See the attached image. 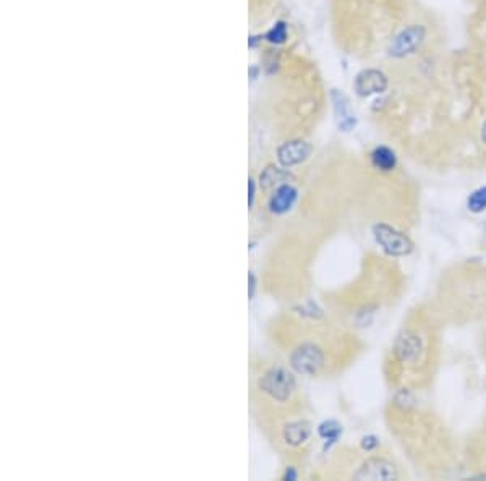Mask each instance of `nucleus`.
Returning a JSON list of instances; mask_svg holds the SVG:
<instances>
[{"label":"nucleus","instance_id":"nucleus-13","mask_svg":"<svg viewBox=\"0 0 486 481\" xmlns=\"http://www.w3.org/2000/svg\"><path fill=\"white\" fill-rule=\"evenodd\" d=\"M397 354L401 355L402 360L415 358L418 355V342L415 337H402L397 344Z\"/></svg>","mask_w":486,"mask_h":481},{"label":"nucleus","instance_id":"nucleus-8","mask_svg":"<svg viewBox=\"0 0 486 481\" xmlns=\"http://www.w3.org/2000/svg\"><path fill=\"white\" fill-rule=\"evenodd\" d=\"M297 200V190L292 185H279L270 200V209L274 214H284L292 208Z\"/></svg>","mask_w":486,"mask_h":481},{"label":"nucleus","instance_id":"nucleus-17","mask_svg":"<svg viewBox=\"0 0 486 481\" xmlns=\"http://www.w3.org/2000/svg\"><path fill=\"white\" fill-rule=\"evenodd\" d=\"M248 204L253 206V201H255V180L250 179V182H248Z\"/></svg>","mask_w":486,"mask_h":481},{"label":"nucleus","instance_id":"nucleus-19","mask_svg":"<svg viewBox=\"0 0 486 481\" xmlns=\"http://www.w3.org/2000/svg\"><path fill=\"white\" fill-rule=\"evenodd\" d=\"M376 439L375 438H365L363 439V449H373L376 446Z\"/></svg>","mask_w":486,"mask_h":481},{"label":"nucleus","instance_id":"nucleus-6","mask_svg":"<svg viewBox=\"0 0 486 481\" xmlns=\"http://www.w3.org/2000/svg\"><path fill=\"white\" fill-rule=\"evenodd\" d=\"M312 151V144L297 139V141L284 143L282 146L277 149V159L284 167H292V165H297L303 162V160H307Z\"/></svg>","mask_w":486,"mask_h":481},{"label":"nucleus","instance_id":"nucleus-14","mask_svg":"<svg viewBox=\"0 0 486 481\" xmlns=\"http://www.w3.org/2000/svg\"><path fill=\"white\" fill-rule=\"evenodd\" d=\"M468 208L473 213H482L486 209V187L473 191L468 198Z\"/></svg>","mask_w":486,"mask_h":481},{"label":"nucleus","instance_id":"nucleus-3","mask_svg":"<svg viewBox=\"0 0 486 481\" xmlns=\"http://www.w3.org/2000/svg\"><path fill=\"white\" fill-rule=\"evenodd\" d=\"M375 237L376 242L384 248V251L392 256H404L412 251V242L404 234L386 224L375 227Z\"/></svg>","mask_w":486,"mask_h":481},{"label":"nucleus","instance_id":"nucleus-9","mask_svg":"<svg viewBox=\"0 0 486 481\" xmlns=\"http://www.w3.org/2000/svg\"><path fill=\"white\" fill-rule=\"evenodd\" d=\"M333 101H334V109L335 113H338L339 118V127L344 128V130H349L355 125V118L350 113V106L347 97H345L342 92L333 91Z\"/></svg>","mask_w":486,"mask_h":481},{"label":"nucleus","instance_id":"nucleus-11","mask_svg":"<svg viewBox=\"0 0 486 481\" xmlns=\"http://www.w3.org/2000/svg\"><path fill=\"white\" fill-rule=\"evenodd\" d=\"M310 434H312V428H310L307 421L291 423V425H287L286 429H284V439L291 446H298V444L305 442L310 438Z\"/></svg>","mask_w":486,"mask_h":481},{"label":"nucleus","instance_id":"nucleus-4","mask_svg":"<svg viewBox=\"0 0 486 481\" xmlns=\"http://www.w3.org/2000/svg\"><path fill=\"white\" fill-rule=\"evenodd\" d=\"M293 370L302 375H314L324 363V355L313 344H305L292 354Z\"/></svg>","mask_w":486,"mask_h":481},{"label":"nucleus","instance_id":"nucleus-2","mask_svg":"<svg viewBox=\"0 0 486 481\" xmlns=\"http://www.w3.org/2000/svg\"><path fill=\"white\" fill-rule=\"evenodd\" d=\"M261 391L277 402H286L291 399L296 389V379L289 371L282 368H271L266 371L260 379Z\"/></svg>","mask_w":486,"mask_h":481},{"label":"nucleus","instance_id":"nucleus-1","mask_svg":"<svg viewBox=\"0 0 486 481\" xmlns=\"http://www.w3.org/2000/svg\"><path fill=\"white\" fill-rule=\"evenodd\" d=\"M430 27L423 22H410L402 27L389 39L387 44V55L394 60L410 59L418 54L425 53V46L430 41Z\"/></svg>","mask_w":486,"mask_h":481},{"label":"nucleus","instance_id":"nucleus-7","mask_svg":"<svg viewBox=\"0 0 486 481\" xmlns=\"http://www.w3.org/2000/svg\"><path fill=\"white\" fill-rule=\"evenodd\" d=\"M396 477V470L389 462L381 459H371L366 462L360 472L356 473V478L366 480H391Z\"/></svg>","mask_w":486,"mask_h":481},{"label":"nucleus","instance_id":"nucleus-21","mask_svg":"<svg viewBox=\"0 0 486 481\" xmlns=\"http://www.w3.org/2000/svg\"><path fill=\"white\" fill-rule=\"evenodd\" d=\"M482 139H483V143L486 144V120H485L483 127H482Z\"/></svg>","mask_w":486,"mask_h":481},{"label":"nucleus","instance_id":"nucleus-18","mask_svg":"<svg viewBox=\"0 0 486 481\" xmlns=\"http://www.w3.org/2000/svg\"><path fill=\"white\" fill-rule=\"evenodd\" d=\"M248 281H250V288H248V293H250V298L255 295V287H256V282H255V274H251L250 272V276H248Z\"/></svg>","mask_w":486,"mask_h":481},{"label":"nucleus","instance_id":"nucleus-5","mask_svg":"<svg viewBox=\"0 0 486 481\" xmlns=\"http://www.w3.org/2000/svg\"><path fill=\"white\" fill-rule=\"evenodd\" d=\"M389 86V80L381 70L366 69L360 71L355 78V91L361 97H368L371 95H381Z\"/></svg>","mask_w":486,"mask_h":481},{"label":"nucleus","instance_id":"nucleus-10","mask_svg":"<svg viewBox=\"0 0 486 481\" xmlns=\"http://www.w3.org/2000/svg\"><path fill=\"white\" fill-rule=\"evenodd\" d=\"M370 158H371V164H373V167L382 170V172H389V170L394 169L397 164V158L394 151L387 146L375 148Z\"/></svg>","mask_w":486,"mask_h":481},{"label":"nucleus","instance_id":"nucleus-12","mask_svg":"<svg viewBox=\"0 0 486 481\" xmlns=\"http://www.w3.org/2000/svg\"><path fill=\"white\" fill-rule=\"evenodd\" d=\"M289 172H286L284 169H277V167H268L261 172L260 175V182H261V188L263 190H270L272 187H276V185H284V182H287Z\"/></svg>","mask_w":486,"mask_h":481},{"label":"nucleus","instance_id":"nucleus-16","mask_svg":"<svg viewBox=\"0 0 486 481\" xmlns=\"http://www.w3.org/2000/svg\"><path fill=\"white\" fill-rule=\"evenodd\" d=\"M340 434V426L335 421H324L321 426H319V436L329 442H335V439L339 438Z\"/></svg>","mask_w":486,"mask_h":481},{"label":"nucleus","instance_id":"nucleus-20","mask_svg":"<svg viewBox=\"0 0 486 481\" xmlns=\"http://www.w3.org/2000/svg\"><path fill=\"white\" fill-rule=\"evenodd\" d=\"M297 478V472L292 467H289L286 470V473H284V480H296Z\"/></svg>","mask_w":486,"mask_h":481},{"label":"nucleus","instance_id":"nucleus-15","mask_svg":"<svg viewBox=\"0 0 486 481\" xmlns=\"http://www.w3.org/2000/svg\"><path fill=\"white\" fill-rule=\"evenodd\" d=\"M266 39L270 41L272 44H282L286 43L287 39V25L284 22H279L272 27V29H270L266 33Z\"/></svg>","mask_w":486,"mask_h":481}]
</instances>
